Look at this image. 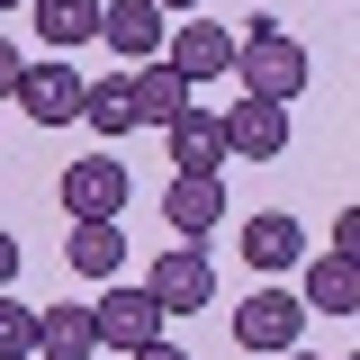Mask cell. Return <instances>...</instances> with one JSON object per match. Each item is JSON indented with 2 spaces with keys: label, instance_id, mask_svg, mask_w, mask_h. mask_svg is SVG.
Segmentation results:
<instances>
[{
  "label": "cell",
  "instance_id": "ac0fdd59",
  "mask_svg": "<svg viewBox=\"0 0 360 360\" xmlns=\"http://www.w3.org/2000/svg\"><path fill=\"white\" fill-rule=\"evenodd\" d=\"M82 127L99 135V144L135 135V99H127V82H117V72H108V82H82Z\"/></svg>",
  "mask_w": 360,
  "mask_h": 360
},
{
  "label": "cell",
  "instance_id": "d4e9b609",
  "mask_svg": "<svg viewBox=\"0 0 360 360\" xmlns=\"http://www.w3.org/2000/svg\"><path fill=\"white\" fill-rule=\"evenodd\" d=\"M0 9H27V0H0Z\"/></svg>",
  "mask_w": 360,
  "mask_h": 360
},
{
  "label": "cell",
  "instance_id": "30bf717a",
  "mask_svg": "<svg viewBox=\"0 0 360 360\" xmlns=\"http://www.w3.org/2000/svg\"><path fill=\"white\" fill-rule=\"evenodd\" d=\"M99 45L117 63H153L162 54V9L153 0H99Z\"/></svg>",
  "mask_w": 360,
  "mask_h": 360
},
{
  "label": "cell",
  "instance_id": "7a4b0ae2",
  "mask_svg": "<svg viewBox=\"0 0 360 360\" xmlns=\"http://www.w3.org/2000/svg\"><path fill=\"white\" fill-rule=\"evenodd\" d=\"M162 63H172L180 82L198 90V82H225L234 72V27H217V18H180V27H162Z\"/></svg>",
  "mask_w": 360,
  "mask_h": 360
},
{
  "label": "cell",
  "instance_id": "5b68a950",
  "mask_svg": "<svg viewBox=\"0 0 360 360\" xmlns=\"http://www.w3.org/2000/svg\"><path fill=\"white\" fill-rule=\"evenodd\" d=\"M54 189H63V217H72V225H82V217H117V207H127V162L99 144V153H82Z\"/></svg>",
  "mask_w": 360,
  "mask_h": 360
},
{
  "label": "cell",
  "instance_id": "d6986e66",
  "mask_svg": "<svg viewBox=\"0 0 360 360\" xmlns=\"http://www.w3.org/2000/svg\"><path fill=\"white\" fill-rule=\"evenodd\" d=\"M0 360H37V307H18L0 288Z\"/></svg>",
  "mask_w": 360,
  "mask_h": 360
},
{
  "label": "cell",
  "instance_id": "8992f818",
  "mask_svg": "<svg viewBox=\"0 0 360 360\" xmlns=\"http://www.w3.org/2000/svg\"><path fill=\"white\" fill-rule=\"evenodd\" d=\"M217 127H225V162H270V153H288V108H279V99H234Z\"/></svg>",
  "mask_w": 360,
  "mask_h": 360
},
{
  "label": "cell",
  "instance_id": "ba28073f",
  "mask_svg": "<svg viewBox=\"0 0 360 360\" xmlns=\"http://www.w3.org/2000/svg\"><path fill=\"white\" fill-rule=\"evenodd\" d=\"M297 324H307V307H297L288 288H252V297L234 307V342H243V352H288Z\"/></svg>",
  "mask_w": 360,
  "mask_h": 360
},
{
  "label": "cell",
  "instance_id": "7c38bea8",
  "mask_svg": "<svg viewBox=\"0 0 360 360\" xmlns=\"http://www.w3.org/2000/svg\"><path fill=\"white\" fill-rule=\"evenodd\" d=\"M297 307H315V315H360V262H352V252H315Z\"/></svg>",
  "mask_w": 360,
  "mask_h": 360
},
{
  "label": "cell",
  "instance_id": "ffe728a7",
  "mask_svg": "<svg viewBox=\"0 0 360 360\" xmlns=\"http://www.w3.org/2000/svg\"><path fill=\"white\" fill-rule=\"evenodd\" d=\"M18 72H27V54H18V37H0V99L18 90Z\"/></svg>",
  "mask_w": 360,
  "mask_h": 360
},
{
  "label": "cell",
  "instance_id": "8fae6325",
  "mask_svg": "<svg viewBox=\"0 0 360 360\" xmlns=\"http://www.w3.org/2000/svg\"><path fill=\"white\" fill-rule=\"evenodd\" d=\"M307 262V225L297 217H243V270H262V279H279V270H297Z\"/></svg>",
  "mask_w": 360,
  "mask_h": 360
},
{
  "label": "cell",
  "instance_id": "44dd1931",
  "mask_svg": "<svg viewBox=\"0 0 360 360\" xmlns=\"http://www.w3.org/2000/svg\"><path fill=\"white\" fill-rule=\"evenodd\" d=\"M127 360H189V352H180L172 333H153V342H135V352H127Z\"/></svg>",
  "mask_w": 360,
  "mask_h": 360
},
{
  "label": "cell",
  "instance_id": "603a6c76",
  "mask_svg": "<svg viewBox=\"0 0 360 360\" xmlns=\"http://www.w3.org/2000/svg\"><path fill=\"white\" fill-rule=\"evenodd\" d=\"M153 9H162V18H172V9H180V18H189V9H207V0H153Z\"/></svg>",
  "mask_w": 360,
  "mask_h": 360
},
{
  "label": "cell",
  "instance_id": "2e32d148",
  "mask_svg": "<svg viewBox=\"0 0 360 360\" xmlns=\"http://www.w3.org/2000/svg\"><path fill=\"white\" fill-rule=\"evenodd\" d=\"M63 262L82 270V279H117V262H127L117 217H82V225H72V243H63Z\"/></svg>",
  "mask_w": 360,
  "mask_h": 360
},
{
  "label": "cell",
  "instance_id": "9c48e42d",
  "mask_svg": "<svg viewBox=\"0 0 360 360\" xmlns=\"http://www.w3.org/2000/svg\"><path fill=\"white\" fill-rule=\"evenodd\" d=\"M162 225L189 234V243L217 234V225H225V180L217 172H172V189H162Z\"/></svg>",
  "mask_w": 360,
  "mask_h": 360
},
{
  "label": "cell",
  "instance_id": "3957f363",
  "mask_svg": "<svg viewBox=\"0 0 360 360\" xmlns=\"http://www.w3.org/2000/svg\"><path fill=\"white\" fill-rule=\"evenodd\" d=\"M144 288H153V307H162V315H198L207 297H217V270H207V252H198L189 234H172V252L153 262Z\"/></svg>",
  "mask_w": 360,
  "mask_h": 360
},
{
  "label": "cell",
  "instance_id": "5bb4252c",
  "mask_svg": "<svg viewBox=\"0 0 360 360\" xmlns=\"http://www.w3.org/2000/svg\"><path fill=\"white\" fill-rule=\"evenodd\" d=\"M127 99H135V127H172L180 108H189V82L153 54V63H135V72H127Z\"/></svg>",
  "mask_w": 360,
  "mask_h": 360
},
{
  "label": "cell",
  "instance_id": "e0dca14e",
  "mask_svg": "<svg viewBox=\"0 0 360 360\" xmlns=\"http://www.w3.org/2000/svg\"><path fill=\"white\" fill-rule=\"evenodd\" d=\"M37 37L54 45V54L99 45V0H37Z\"/></svg>",
  "mask_w": 360,
  "mask_h": 360
},
{
  "label": "cell",
  "instance_id": "277c9868",
  "mask_svg": "<svg viewBox=\"0 0 360 360\" xmlns=\"http://www.w3.org/2000/svg\"><path fill=\"white\" fill-rule=\"evenodd\" d=\"M18 108H27V127H72L82 117V72L63 63V54H45V63H27L18 72V90H9Z\"/></svg>",
  "mask_w": 360,
  "mask_h": 360
},
{
  "label": "cell",
  "instance_id": "6da1fadb",
  "mask_svg": "<svg viewBox=\"0 0 360 360\" xmlns=\"http://www.w3.org/2000/svg\"><path fill=\"white\" fill-rule=\"evenodd\" d=\"M307 45L288 37V27H279V18H252V27H234V82H243V99H279V108H288V99H297V90H307Z\"/></svg>",
  "mask_w": 360,
  "mask_h": 360
},
{
  "label": "cell",
  "instance_id": "4fadbf2b",
  "mask_svg": "<svg viewBox=\"0 0 360 360\" xmlns=\"http://www.w3.org/2000/svg\"><path fill=\"white\" fill-rule=\"evenodd\" d=\"M37 360H99V324L90 307H37Z\"/></svg>",
  "mask_w": 360,
  "mask_h": 360
},
{
  "label": "cell",
  "instance_id": "52a82bcc",
  "mask_svg": "<svg viewBox=\"0 0 360 360\" xmlns=\"http://www.w3.org/2000/svg\"><path fill=\"white\" fill-rule=\"evenodd\" d=\"M90 324H99V342H108V352H135V342H153L172 315L153 307V288H117V279H108V288H99V307H90Z\"/></svg>",
  "mask_w": 360,
  "mask_h": 360
},
{
  "label": "cell",
  "instance_id": "7402d4cb",
  "mask_svg": "<svg viewBox=\"0 0 360 360\" xmlns=\"http://www.w3.org/2000/svg\"><path fill=\"white\" fill-rule=\"evenodd\" d=\"M18 262H27V252H18V234H9V225H0V288H9V279H18Z\"/></svg>",
  "mask_w": 360,
  "mask_h": 360
},
{
  "label": "cell",
  "instance_id": "9a60e30c",
  "mask_svg": "<svg viewBox=\"0 0 360 360\" xmlns=\"http://www.w3.org/2000/svg\"><path fill=\"white\" fill-rule=\"evenodd\" d=\"M162 135H172V172H225V127H217V108H180Z\"/></svg>",
  "mask_w": 360,
  "mask_h": 360
},
{
  "label": "cell",
  "instance_id": "cb8c5ba5",
  "mask_svg": "<svg viewBox=\"0 0 360 360\" xmlns=\"http://www.w3.org/2000/svg\"><path fill=\"white\" fill-rule=\"evenodd\" d=\"M279 360H315V352H297V342H288V352H279Z\"/></svg>",
  "mask_w": 360,
  "mask_h": 360
}]
</instances>
